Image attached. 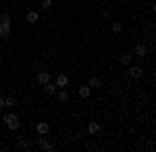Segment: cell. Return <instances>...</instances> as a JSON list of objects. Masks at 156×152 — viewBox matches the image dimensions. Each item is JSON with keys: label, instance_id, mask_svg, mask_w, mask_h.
I'll return each instance as SVG.
<instances>
[{"label": "cell", "instance_id": "obj_16", "mask_svg": "<svg viewBox=\"0 0 156 152\" xmlns=\"http://www.w3.org/2000/svg\"><path fill=\"white\" fill-rule=\"evenodd\" d=\"M37 19H40V15L36 11H27V21L29 23H37Z\"/></svg>", "mask_w": 156, "mask_h": 152}, {"label": "cell", "instance_id": "obj_7", "mask_svg": "<svg viewBox=\"0 0 156 152\" xmlns=\"http://www.w3.org/2000/svg\"><path fill=\"white\" fill-rule=\"evenodd\" d=\"M87 85H90L92 90H100V88H102V81H100V77L92 75V77H90V83H87Z\"/></svg>", "mask_w": 156, "mask_h": 152}, {"label": "cell", "instance_id": "obj_17", "mask_svg": "<svg viewBox=\"0 0 156 152\" xmlns=\"http://www.w3.org/2000/svg\"><path fill=\"white\" fill-rule=\"evenodd\" d=\"M110 31H112V34H121V31H123V25H121L119 21H112V23H110Z\"/></svg>", "mask_w": 156, "mask_h": 152}, {"label": "cell", "instance_id": "obj_3", "mask_svg": "<svg viewBox=\"0 0 156 152\" xmlns=\"http://www.w3.org/2000/svg\"><path fill=\"white\" fill-rule=\"evenodd\" d=\"M36 79L40 85H44V83H48L50 81V73L46 69H42V71H37V75H36Z\"/></svg>", "mask_w": 156, "mask_h": 152}, {"label": "cell", "instance_id": "obj_15", "mask_svg": "<svg viewBox=\"0 0 156 152\" xmlns=\"http://www.w3.org/2000/svg\"><path fill=\"white\" fill-rule=\"evenodd\" d=\"M4 106H6V108H15V106H17V98H15V96L4 98Z\"/></svg>", "mask_w": 156, "mask_h": 152}, {"label": "cell", "instance_id": "obj_19", "mask_svg": "<svg viewBox=\"0 0 156 152\" xmlns=\"http://www.w3.org/2000/svg\"><path fill=\"white\" fill-rule=\"evenodd\" d=\"M0 23H11V15L9 13H0Z\"/></svg>", "mask_w": 156, "mask_h": 152}, {"label": "cell", "instance_id": "obj_14", "mask_svg": "<svg viewBox=\"0 0 156 152\" xmlns=\"http://www.w3.org/2000/svg\"><path fill=\"white\" fill-rule=\"evenodd\" d=\"M56 96H58V100H60V102H67V100H69V92H65V88L56 90Z\"/></svg>", "mask_w": 156, "mask_h": 152}, {"label": "cell", "instance_id": "obj_5", "mask_svg": "<svg viewBox=\"0 0 156 152\" xmlns=\"http://www.w3.org/2000/svg\"><path fill=\"white\" fill-rule=\"evenodd\" d=\"M54 85H56V88H67V85H69V77H67V75H62V73H60V75H56V81H54Z\"/></svg>", "mask_w": 156, "mask_h": 152}, {"label": "cell", "instance_id": "obj_21", "mask_svg": "<svg viewBox=\"0 0 156 152\" xmlns=\"http://www.w3.org/2000/svg\"><path fill=\"white\" fill-rule=\"evenodd\" d=\"M2 108H4V98L0 96V110H2Z\"/></svg>", "mask_w": 156, "mask_h": 152}, {"label": "cell", "instance_id": "obj_2", "mask_svg": "<svg viewBox=\"0 0 156 152\" xmlns=\"http://www.w3.org/2000/svg\"><path fill=\"white\" fill-rule=\"evenodd\" d=\"M4 123H6V127L11 129V131H17V129H19V117H17L15 113L4 115Z\"/></svg>", "mask_w": 156, "mask_h": 152}, {"label": "cell", "instance_id": "obj_18", "mask_svg": "<svg viewBox=\"0 0 156 152\" xmlns=\"http://www.w3.org/2000/svg\"><path fill=\"white\" fill-rule=\"evenodd\" d=\"M87 131H90L92 136H94V133H100V125H98L96 121H92V123L87 125Z\"/></svg>", "mask_w": 156, "mask_h": 152}, {"label": "cell", "instance_id": "obj_11", "mask_svg": "<svg viewBox=\"0 0 156 152\" xmlns=\"http://www.w3.org/2000/svg\"><path fill=\"white\" fill-rule=\"evenodd\" d=\"M77 92H79V98H87V96L92 94V88H90V85H81Z\"/></svg>", "mask_w": 156, "mask_h": 152}, {"label": "cell", "instance_id": "obj_1", "mask_svg": "<svg viewBox=\"0 0 156 152\" xmlns=\"http://www.w3.org/2000/svg\"><path fill=\"white\" fill-rule=\"evenodd\" d=\"M36 144L40 146V148H42V150H46V152H54V150H56V146H54V144H52V142H50L46 136H40V133H37Z\"/></svg>", "mask_w": 156, "mask_h": 152}, {"label": "cell", "instance_id": "obj_8", "mask_svg": "<svg viewBox=\"0 0 156 152\" xmlns=\"http://www.w3.org/2000/svg\"><path fill=\"white\" fill-rule=\"evenodd\" d=\"M11 35V23H0V38H9Z\"/></svg>", "mask_w": 156, "mask_h": 152}, {"label": "cell", "instance_id": "obj_6", "mask_svg": "<svg viewBox=\"0 0 156 152\" xmlns=\"http://www.w3.org/2000/svg\"><path fill=\"white\" fill-rule=\"evenodd\" d=\"M36 131L40 133V136H46V133L50 131V125L46 123V121H42V123H37V125H36Z\"/></svg>", "mask_w": 156, "mask_h": 152}, {"label": "cell", "instance_id": "obj_10", "mask_svg": "<svg viewBox=\"0 0 156 152\" xmlns=\"http://www.w3.org/2000/svg\"><path fill=\"white\" fill-rule=\"evenodd\" d=\"M56 90H58V88H56V85H54V83H44V92L48 94V96H54V94H56Z\"/></svg>", "mask_w": 156, "mask_h": 152}, {"label": "cell", "instance_id": "obj_13", "mask_svg": "<svg viewBox=\"0 0 156 152\" xmlns=\"http://www.w3.org/2000/svg\"><path fill=\"white\" fill-rule=\"evenodd\" d=\"M135 54H137V56H146V54H148V46L137 44V46H135Z\"/></svg>", "mask_w": 156, "mask_h": 152}, {"label": "cell", "instance_id": "obj_20", "mask_svg": "<svg viewBox=\"0 0 156 152\" xmlns=\"http://www.w3.org/2000/svg\"><path fill=\"white\" fill-rule=\"evenodd\" d=\"M42 6L44 9H52V0H42Z\"/></svg>", "mask_w": 156, "mask_h": 152}, {"label": "cell", "instance_id": "obj_4", "mask_svg": "<svg viewBox=\"0 0 156 152\" xmlns=\"http://www.w3.org/2000/svg\"><path fill=\"white\" fill-rule=\"evenodd\" d=\"M17 148H21V150H31V148H34V142L27 140V138H21V140H17Z\"/></svg>", "mask_w": 156, "mask_h": 152}, {"label": "cell", "instance_id": "obj_9", "mask_svg": "<svg viewBox=\"0 0 156 152\" xmlns=\"http://www.w3.org/2000/svg\"><path fill=\"white\" fill-rule=\"evenodd\" d=\"M129 75H131L133 79H140V77L144 75V69H142V67H131V69H129Z\"/></svg>", "mask_w": 156, "mask_h": 152}, {"label": "cell", "instance_id": "obj_12", "mask_svg": "<svg viewBox=\"0 0 156 152\" xmlns=\"http://www.w3.org/2000/svg\"><path fill=\"white\" fill-rule=\"evenodd\" d=\"M121 65H125V67H129V65H131V60H133V56L131 54H129V52H125V54H123V56H121Z\"/></svg>", "mask_w": 156, "mask_h": 152}]
</instances>
